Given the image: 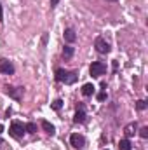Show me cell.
I'll return each instance as SVG.
<instances>
[{"instance_id": "11", "label": "cell", "mask_w": 148, "mask_h": 150, "mask_svg": "<svg viewBox=\"0 0 148 150\" xmlns=\"http://www.w3.org/2000/svg\"><path fill=\"white\" fill-rule=\"evenodd\" d=\"M73 120L77 122V124H78V122L82 124V122L85 120V112H84V107H80V108L77 110V113H75V117H73Z\"/></svg>"}, {"instance_id": "14", "label": "cell", "mask_w": 148, "mask_h": 150, "mask_svg": "<svg viewBox=\"0 0 148 150\" xmlns=\"http://www.w3.org/2000/svg\"><path fill=\"white\" fill-rule=\"evenodd\" d=\"M63 56H65L66 59H70V58L73 56V47H70V45H66V47L63 49Z\"/></svg>"}, {"instance_id": "22", "label": "cell", "mask_w": 148, "mask_h": 150, "mask_svg": "<svg viewBox=\"0 0 148 150\" xmlns=\"http://www.w3.org/2000/svg\"><path fill=\"white\" fill-rule=\"evenodd\" d=\"M2 131H4V127H2V124H0V133H2Z\"/></svg>"}, {"instance_id": "21", "label": "cell", "mask_w": 148, "mask_h": 150, "mask_svg": "<svg viewBox=\"0 0 148 150\" xmlns=\"http://www.w3.org/2000/svg\"><path fill=\"white\" fill-rule=\"evenodd\" d=\"M58 2H59V0H51V7H56V5H58Z\"/></svg>"}, {"instance_id": "23", "label": "cell", "mask_w": 148, "mask_h": 150, "mask_svg": "<svg viewBox=\"0 0 148 150\" xmlns=\"http://www.w3.org/2000/svg\"><path fill=\"white\" fill-rule=\"evenodd\" d=\"M108 2H117V0H108Z\"/></svg>"}, {"instance_id": "4", "label": "cell", "mask_w": 148, "mask_h": 150, "mask_svg": "<svg viewBox=\"0 0 148 150\" xmlns=\"http://www.w3.org/2000/svg\"><path fill=\"white\" fill-rule=\"evenodd\" d=\"M89 72H91V75H92V77H101V75L106 72V67H105L101 61H94V63L91 65Z\"/></svg>"}, {"instance_id": "6", "label": "cell", "mask_w": 148, "mask_h": 150, "mask_svg": "<svg viewBox=\"0 0 148 150\" xmlns=\"http://www.w3.org/2000/svg\"><path fill=\"white\" fill-rule=\"evenodd\" d=\"M70 143H72V147H75L77 150H80V149H84V145H85V138L82 136V134H72L70 136Z\"/></svg>"}, {"instance_id": "3", "label": "cell", "mask_w": 148, "mask_h": 150, "mask_svg": "<svg viewBox=\"0 0 148 150\" xmlns=\"http://www.w3.org/2000/svg\"><path fill=\"white\" fill-rule=\"evenodd\" d=\"M94 47H96V51H98V52H101V54H108V52L111 51L110 44H108V42H106L103 37H98V38H96Z\"/></svg>"}, {"instance_id": "24", "label": "cell", "mask_w": 148, "mask_h": 150, "mask_svg": "<svg viewBox=\"0 0 148 150\" xmlns=\"http://www.w3.org/2000/svg\"><path fill=\"white\" fill-rule=\"evenodd\" d=\"M105 150H106V149H105Z\"/></svg>"}, {"instance_id": "13", "label": "cell", "mask_w": 148, "mask_h": 150, "mask_svg": "<svg viewBox=\"0 0 148 150\" xmlns=\"http://www.w3.org/2000/svg\"><path fill=\"white\" fill-rule=\"evenodd\" d=\"M118 149L120 150H131V142L129 140H120L118 142Z\"/></svg>"}, {"instance_id": "9", "label": "cell", "mask_w": 148, "mask_h": 150, "mask_svg": "<svg viewBox=\"0 0 148 150\" xmlns=\"http://www.w3.org/2000/svg\"><path fill=\"white\" fill-rule=\"evenodd\" d=\"M94 91H96V87L92 84H84V87H82V94L84 96H92Z\"/></svg>"}, {"instance_id": "20", "label": "cell", "mask_w": 148, "mask_h": 150, "mask_svg": "<svg viewBox=\"0 0 148 150\" xmlns=\"http://www.w3.org/2000/svg\"><path fill=\"white\" fill-rule=\"evenodd\" d=\"M0 23H4V11H2V4H0Z\"/></svg>"}, {"instance_id": "8", "label": "cell", "mask_w": 148, "mask_h": 150, "mask_svg": "<svg viewBox=\"0 0 148 150\" xmlns=\"http://www.w3.org/2000/svg\"><path fill=\"white\" fill-rule=\"evenodd\" d=\"M42 127H44V131H45L47 134H51V136L56 133V127H54V126H52L49 120H42Z\"/></svg>"}, {"instance_id": "16", "label": "cell", "mask_w": 148, "mask_h": 150, "mask_svg": "<svg viewBox=\"0 0 148 150\" xmlns=\"http://www.w3.org/2000/svg\"><path fill=\"white\" fill-rule=\"evenodd\" d=\"M136 108H138V110H145V108H147V101H143V100L136 101Z\"/></svg>"}, {"instance_id": "10", "label": "cell", "mask_w": 148, "mask_h": 150, "mask_svg": "<svg viewBox=\"0 0 148 150\" xmlns=\"http://www.w3.org/2000/svg\"><path fill=\"white\" fill-rule=\"evenodd\" d=\"M136 129H138L136 122H131V124H127V126L124 127V133H125V136H132V134L136 133Z\"/></svg>"}, {"instance_id": "1", "label": "cell", "mask_w": 148, "mask_h": 150, "mask_svg": "<svg viewBox=\"0 0 148 150\" xmlns=\"http://www.w3.org/2000/svg\"><path fill=\"white\" fill-rule=\"evenodd\" d=\"M56 79H58L59 82H63V84H73L75 80H77V74L59 68V70H56Z\"/></svg>"}, {"instance_id": "7", "label": "cell", "mask_w": 148, "mask_h": 150, "mask_svg": "<svg viewBox=\"0 0 148 150\" xmlns=\"http://www.w3.org/2000/svg\"><path fill=\"white\" fill-rule=\"evenodd\" d=\"M0 72L2 74H7V75H12L14 74V65L7 59H0Z\"/></svg>"}, {"instance_id": "12", "label": "cell", "mask_w": 148, "mask_h": 150, "mask_svg": "<svg viewBox=\"0 0 148 150\" xmlns=\"http://www.w3.org/2000/svg\"><path fill=\"white\" fill-rule=\"evenodd\" d=\"M75 38H77L75 32L72 28H66V30H65V40H66V42H75Z\"/></svg>"}, {"instance_id": "18", "label": "cell", "mask_w": 148, "mask_h": 150, "mask_svg": "<svg viewBox=\"0 0 148 150\" xmlns=\"http://www.w3.org/2000/svg\"><path fill=\"white\" fill-rule=\"evenodd\" d=\"M140 136L141 138H148V127H141L140 129Z\"/></svg>"}, {"instance_id": "17", "label": "cell", "mask_w": 148, "mask_h": 150, "mask_svg": "<svg viewBox=\"0 0 148 150\" xmlns=\"http://www.w3.org/2000/svg\"><path fill=\"white\" fill-rule=\"evenodd\" d=\"M61 107H63V101H61V100H56V101L52 103V108H54V110H61Z\"/></svg>"}, {"instance_id": "2", "label": "cell", "mask_w": 148, "mask_h": 150, "mask_svg": "<svg viewBox=\"0 0 148 150\" xmlns=\"http://www.w3.org/2000/svg\"><path fill=\"white\" fill-rule=\"evenodd\" d=\"M9 133H11V136H14V138H18V140L23 138V134L26 133V131H25V124L14 120V122L11 124V127H9Z\"/></svg>"}, {"instance_id": "5", "label": "cell", "mask_w": 148, "mask_h": 150, "mask_svg": "<svg viewBox=\"0 0 148 150\" xmlns=\"http://www.w3.org/2000/svg\"><path fill=\"white\" fill-rule=\"evenodd\" d=\"M5 94H9L11 98H14L16 101H19L23 98V87H12V86H7L5 87Z\"/></svg>"}, {"instance_id": "19", "label": "cell", "mask_w": 148, "mask_h": 150, "mask_svg": "<svg viewBox=\"0 0 148 150\" xmlns=\"http://www.w3.org/2000/svg\"><path fill=\"white\" fill-rule=\"evenodd\" d=\"M98 100H99V101H105V100H106V93H99V94H98Z\"/></svg>"}, {"instance_id": "15", "label": "cell", "mask_w": 148, "mask_h": 150, "mask_svg": "<svg viewBox=\"0 0 148 150\" xmlns=\"http://www.w3.org/2000/svg\"><path fill=\"white\" fill-rule=\"evenodd\" d=\"M25 131H26V133H37V124L28 122V124L25 126Z\"/></svg>"}]
</instances>
